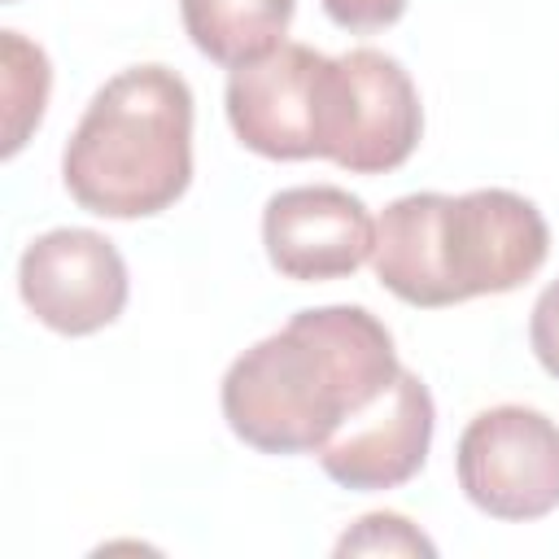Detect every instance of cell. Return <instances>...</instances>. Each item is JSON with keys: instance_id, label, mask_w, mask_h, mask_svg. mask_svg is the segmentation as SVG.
Returning a JSON list of instances; mask_svg holds the SVG:
<instances>
[{"instance_id": "1", "label": "cell", "mask_w": 559, "mask_h": 559, "mask_svg": "<svg viewBox=\"0 0 559 559\" xmlns=\"http://www.w3.org/2000/svg\"><path fill=\"white\" fill-rule=\"evenodd\" d=\"M389 328L362 306L297 310L223 376L227 428L262 454H310L397 376Z\"/></svg>"}, {"instance_id": "2", "label": "cell", "mask_w": 559, "mask_h": 559, "mask_svg": "<svg viewBox=\"0 0 559 559\" xmlns=\"http://www.w3.org/2000/svg\"><path fill=\"white\" fill-rule=\"evenodd\" d=\"M546 253L550 227L520 192H411L376 218L371 266L397 301L441 310L467 297L520 288L542 271Z\"/></svg>"}, {"instance_id": "3", "label": "cell", "mask_w": 559, "mask_h": 559, "mask_svg": "<svg viewBox=\"0 0 559 559\" xmlns=\"http://www.w3.org/2000/svg\"><path fill=\"white\" fill-rule=\"evenodd\" d=\"M66 192L100 218H148L192 179V92L166 66L114 74L83 109L66 153Z\"/></svg>"}, {"instance_id": "4", "label": "cell", "mask_w": 559, "mask_h": 559, "mask_svg": "<svg viewBox=\"0 0 559 559\" xmlns=\"http://www.w3.org/2000/svg\"><path fill=\"white\" fill-rule=\"evenodd\" d=\"M227 122L236 140L275 162L336 157L341 135V61L306 44L236 66L227 79Z\"/></svg>"}, {"instance_id": "5", "label": "cell", "mask_w": 559, "mask_h": 559, "mask_svg": "<svg viewBox=\"0 0 559 559\" xmlns=\"http://www.w3.org/2000/svg\"><path fill=\"white\" fill-rule=\"evenodd\" d=\"M454 463L467 502L493 520H542L559 507V424L533 406L480 411Z\"/></svg>"}, {"instance_id": "6", "label": "cell", "mask_w": 559, "mask_h": 559, "mask_svg": "<svg viewBox=\"0 0 559 559\" xmlns=\"http://www.w3.org/2000/svg\"><path fill=\"white\" fill-rule=\"evenodd\" d=\"M17 293L44 328L92 336L127 306V262L100 231L52 227L22 249Z\"/></svg>"}, {"instance_id": "7", "label": "cell", "mask_w": 559, "mask_h": 559, "mask_svg": "<svg viewBox=\"0 0 559 559\" xmlns=\"http://www.w3.org/2000/svg\"><path fill=\"white\" fill-rule=\"evenodd\" d=\"M432 424L437 411L428 384L402 367L393 384L376 402L354 411L314 454L328 480H336L341 489H358V493L397 489L424 467L432 445Z\"/></svg>"}, {"instance_id": "8", "label": "cell", "mask_w": 559, "mask_h": 559, "mask_svg": "<svg viewBox=\"0 0 559 559\" xmlns=\"http://www.w3.org/2000/svg\"><path fill=\"white\" fill-rule=\"evenodd\" d=\"M262 245L284 280L319 284L354 275L376 245V223L358 197L332 183L284 188L262 210Z\"/></svg>"}, {"instance_id": "9", "label": "cell", "mask_w": 559, "mask_h": 559, "mask_svg": "<svg viewBox=\"0 0 559 559\" xmlns=\"http://www.w3.org/2000/svg\"><path fill=\"white\" fill-rule=\"evenodd\" d=\"M341 61V135L336 166L349 175L397 170L424 131V109L411 74L380 48H354Z\"/></svg>"}, {"instance_id": "10", "label": "cell", "mask_w": 559, "mask_h": 559, "mask_svg": "<svg viewBox=\"0 0 559 559\" xmlns=\"http://www.w3.org/2000/svg\"><path fill=\"white\" fill-rule=\"evenodd\" d=\"M297 0H179V17L197 52L218 66H249L284 44Z\"/></svg>"}, {"instance_id": "11", "label": "cell", "mask_w": 559, "mask_h": 559, "mask_svg": "<svg viewBox=\"0 0 559 559\" xmlns=\"http://www.w3.org/2000/svg\"><path fill=\"white\" fill-rule=\"evenodd\" d=\"M0 57H4V157H13L44 118L52 70L44 48L22 39L17 31L0 35Z\"/></svg>"}, {"instance_id": "12", "label": "cell", "mask_w": 559, "mask_h": 559, "mask_svg": "<svg viewBox=\"0 0 559 559\" xmlns=\"http://www.w3.org/2000/svg\"><path fill=\"white\" fill-rule=\"evenodd\" d=\"M336 555H437V546L406 515L371 511L336 542Z\"/></svg>"}, {"instance_id": "13", "label": "cell", "mask_w": 559, "mask_h": 559, "mask_svg": "<svg viewBox=\"0 0 559 559\" xmlns=\"http://www.w3.org/2000/svg\"><path fill=\"white\" fill-rule=\"evenodd\" d=\"M528 345L537 354V362L559 380V280L542 288V297L533 301V319H528Z\"/></svg>"}, {"instance_id": "14", "label": "cell", "mask_w": 559, "mask_h": 559, "mask_svg": "<svg viewBox=\"0 0 559 559\" xmlns=\"http://www.w3.org/2000/svg\"><path fill=\"white\" fill-rule=\"evenodd\" d=\"M323 13H328L341 31L367 35V31L393 26V22L406 13V0H323Z\"/></svg>"}]
</instances>
